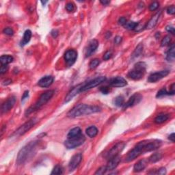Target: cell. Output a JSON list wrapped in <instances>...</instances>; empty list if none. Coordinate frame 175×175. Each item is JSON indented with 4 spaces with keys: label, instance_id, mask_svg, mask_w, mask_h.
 <instances>
[{
    "label": "cell",
    "instance_id": "cell-45",
    "mask_svg": "<svg viewBox=\"0 0 175 175\" xmlns=\"http://www.w3.org/2000/svg\"><path fill=\"white\" fill-rule=\"evenodd\" d=\"M127 22V19L124 18V17H120L119 20H118V23H119L120 25H121V26H124Z\"/></svg>",
    "mask_w": 175,
    "mask_h": 175
},
{
    "label": "cell",
    "instance_id": "cell-6",
    "mask_svg": "<svg viewBox=\"0 0 175 175\" xmlns=\"http://www.w3.org/2000/svg\"><path fill=\"white\" fill-rule=\"evenodd\" d=\"M85 140V136L81 134L80 135L77 137L72 138H68L65 142V146L68 149H73L77 148L79 146L82 145Z\"/></svg>",
    "mask_w": 175,
    "mask_h": 175
},
{
    "label": "cell",
    "instance_id": "cell-53",
    "mask_svg": "<svg viewBox=\"0 0 175 175\" xmlns=\"http://www.w3.org/2000/svg\"><path fill=\"white\" fill-rule=\"evenodd\" d=\"M12 82V81L10 80V79H8V80H6V81H4L3 82V85H8L9 84V83H10Z\"/></svg>",
    "mask_w": 175,
    "mask_h": 175
},
{
    "label": "cell",
    "instance_id": "cell-39",
    "mask_svg": "<svg viewBox=\"0 0 175 175\" xmlns=\"http://www.w3.org/2000/svg\"><path fill=\"white\" fill-rule=\"evenodd\" d=\"M106 171H108L106 166H102L97 170V172H95V174H104L106 172Z\"/></svg>",
    "mask_w": 175,
    "mask_h": 175
},
{
    "label": "cell",
    "instance_id": "cell-33",
    "mask_svg": "<svg viewBox=\"0 0 175 175\" xmlns=\"http://www.w3.org/2000/svg\"><path fill=\"white\" fill-rule=\"evenodd\" d=\"M124 97L122 96L117 97L115 99V101H114V103H115L116 106L118 107H120V106H123L124 103Z\"/></svg>",
    "mask_w": 175,
    "mask_h": 175
},
{
    "label": "cell",
    "instance_id": "cell-40",
    "mask_svg": "<svg viewBox=\"0 0 175 175\" xmlns=\"http://www.w3.org/2000/svg\"><path fill=\"white\" fill-rule=\"evenodd\" d=\"M3 32L5 34L8 35V36H12V35L13 34V33H14V32H13V30H12V29H11L10 28H5L4 30H3Z\"/></svg>",
    "mask_w": 175,
    "mask_h": 175
},
{
    "label": "cell",
    "instance_id": "cell-46",
    "mask_svg": "<svg viewBox=\"0 0 175 175\" xmlns=\"http://www.w3.org/2000/svg\"><path fill=\"white\" fill-rule=\"evenodd\" d=\"M166 30L167 32H170V34H174L175 30H174V28H173L172 26H167L166 28Z\"/></svg>",
    "mask_w": 175,
    "mask_h": 175
},
{
    "label": "cell",
    "instance_id": "cell-54",
    "mask_svg": "<svg viewBox=\"0 0 175 175\" xmlns=\"http://www.w3.org/2000/svg\"><path fill=\"white\" fill-rule=\"evenodd\" d=\"M41 3H42L43 5H44L46 3H47V1H41Z\"/></svg>",
    "mask_w": 175,
    "mask_h": 175
},
{
    "label": "cell",
    "instance_id": "cell-29",
    "mask_svg": "<svg viewBox=\"0 0 175 175\" xmlns=\"http://www.w3.org/2000/svg\"><path fill=\"white\" fill-rule=\"evenodd\" d=\"M162 158V154L160 153H155L149 158V161L151 163H156Z\"/></svg>",
    "mask_w": 175,
    "mask_h": 175
},
{
    "label": "cell",
    "instance_id": "cell-17",
    "mask_svg": "<svg viewBox=\"0 0 175 175\" xmlns=\"http://www.w3.org/2000/svg\"><path fill=\"white\" fill-rule=\"evenodd\" d=\"M110 85L112 87H124L127 85V81L122 77H116L110 81Z\"/></svg>",
    "mask_w": 175,
    "mask_h": 175
},
{
    "label": "cell",
    "instance_id": "cell-8",
    "mask_svg": "<svg viewBox=\"0 0 175 175\" xmlns=\"http://www.w3.org/2000/svg\"><path fill=\"white\" fill-rule=\"evenodd\" d=\"M106 77L104 76H101V77H98L97 78H95L92 80H90L88 82L83 83V86L81 88V92H84V91L90 90L92 89V88H94L99 85L101 83H102L104 81H106Z\"/></svg>",
    "mask_w": 175,
    "mask_h": 175
},
{
    "label": "cell",
    "instance_id": "cell-4",
    "mask_svg": "<svg viewBox=\"0 0 175 175\" xmlns=\"http://www.w3.org/2000/svg\"><path fill=\"white\" fill-rule=\"evenodd\" d=\"M138 147L140 149L142 154L150 152V151H155L159 149L161 146V141L159 140H144L138 144Z\"/></svg>",
    "mask_w": 175,
    "mask_h": 175
},
{
    "label": "cell",
    "instance_id": "cell-3",
    "mask_svg": "<svg viewBox=\"0 0 175 175\" xmlns=\"http://www.w3.org/2000/svg\"><path fill=\"white\" fill-rule=\"evenodd\" d=\"M54 94V90H48L47 92H44L43 94H41V96L40 97L39 99L37 101V102L35 103L34 106H31L30 108H29L28 109V110L26 112V115L28 116L29 114L32 113L34 111H36L45 105L51 99V98L53 97V95Z\"/></svg>",
    "mask_w": 175,
    "mask_h": 175
},
{
    "label": "cell",
    "instance_id": "cell-9",
    "mask_svg": "<svg viewBox=\"0 0 175 175\" xmlns=\"http://www.w3.org/2000/svg\"><path fill=\"white\" fill-rule=\"evenodd\" d=\"M125 145L126 144L124 143V142H120L116 144L109 151V152L107 153L106 156V158L109 160V159L112 158V157L119 155V153H121L122 150L124 149Z\"/></svg>",
    "mask_w": 175,
    "mask_h": 175
},
{
    "label": "cell",
    "instance_id": "cell-51",
    "mask_svg": "<svg viewBox=\"0 0 175 175\" xmlns=\"http://www.w3.org/2000/svg\"><path fill=\"white\" fill-rule=\"evenodd\" d=\"M174 133H172V134H170V135H169L168 137V139L170 140H171L172 142H174V139H175V137H174Z\"/></svg>",
    "mask_w": 175,
    "mask_h": 175
},
{
    "label": "cell",
    "instance_id": "cell-24",
    "mask_svg": "<svg viewBox=\"0 0 175 175\" xmlns=\"http://www.w3.org/2000/svg\"><path fill=\"white\" fill-rule=\"evenodd\" d=\"M32 37V32L30 30H26L23 35V38L21 42V46H24L28 44L31 39Z\"/></svg>",
    "mask_w": 175,
    "mask_h": 175
},
{
    "label": "cell",
    "instance_id": "cell-50",
    "mask_svg": "<svg viewBox=\"0 0 175 175\" xmlns=\"http://www.w3.org/2000/svg\"><path fill=\"white\" fill-rule=\"evenodd\" d=\"M51 36L53 37V38H56L58 36V31L57 30H53L51 31Z\"/></svg>",
    "mask_w": 175,
    "mask_h": 175
},
{
    "label": "cell",
    "instance_id": "cell-27",
    "mask_svg": "<svg viewBox=\"0 0 175 175\" xmlns=\"http://www.w3.org/2000/svg\"><path fill=\"white\" fill-rule=\"evenodd\" d=\"M86 134L90 138H94L98 134V129L94 126H90L86 129Z\"/></svg>",
    "mask_w": 175,
    "mask_h": 175
},
{
    "label": "cell",
    "instance_id": "cell-7",
    "mask_svg": "<svg viewBox=\"0 0 175 175\" xmlns=\"http://www.w3.org/2000/svg\"><path fill=\"white\" fill-rule=\"evenodd\" d=\"M38 122V119L36 118H32L28 121L26 123H24L23 125H21L16 131L13 133V135L15 136H20L24 135L25 133H27L29 130H30L36 124V122Z\"/></svg>",
    "mask_w": 175,
    "mask_h": 175
},
{
    "label": "cell",
    "instance_id": "cell-22",
    "mask_svg": "<svg viewBox=\"0 0 175 175\" xmlns=\"http://www.w3.org/2000/svg\"><path fill=\"white\" fill-rule=\"evenodd\" d=\"M148 163H149V161L146 159L140 160L139 161H138L135 165H134L133 171L135 172H141V171H142L147 166Z\"/></svg>",
    "mask_w": 175,
    "mask_h": 175
},
{
    "label": "cell",
    "instance_id": "cell-44",
    "mask_svg": "<svg viewBox=\"0 0 175 175\" xmlns=\"http://www.w3.org/2000/svg\"><path fill=\"white\" fill-rule=\"evenodd\" d=\"M100 90L101 91V92L103 93V94H108V93L110 92V88H109L107 87V86L102 87L100 89Z\"/></svg>",
    "mask_w": 175,
    "mask_h": 175
},
{
    "label": "cell",
    "instance_id": "cell-49",
    "mask_svg": "<svg viewBox=\"0 0 175 175\" xmlns=\"http://www.w3.org/2000/svg\"><path fill=\"white\" fill-rule=\"evenodd\" d=\"M28 97H29V91L27 90L23 93L22 98H21V101H24V100H26V99H28Z\"/></svg>",
    "mask_w": 175,
    "mask_h": 175
},
{
    "label": "cell",
    "instance_id": "cell-28",
    "mask_svg": "<svg viewBox=\"0 0 175 175\" xmlns=\"http://www.w3.org/2000/svg\"><path fill=\"white\" fill-rule=\"evenodd\" d=\"M13 61V57L11 56L4 55L1 56L0 58V62H1V65H8Z\"/></svg>",
    "mask_w": 175,
    "mask_h": 175
},
{
    "label": "cell",
    "instance_id": "cell-30",
    "mask_svg": "<svg viewBox=\"0 0 175 175\" xmlns=\"http://www.w3.org/2000/svg\"><path fill=\"white\" fill-rule=\"evenodd\" d=\"M143 51V44H139L137 46V47L135 48V49L134 50L133 54H132V58H136L139 57L141 55L142 52Z\"/></svg>",
    "mask_w": 175,
    "mask_h": 175
},
{
    "label": "cell",
    "instance_id": "cell-18",
    "mask_svg": "<svg viewBox=\"0 0 175 175\" xmlns=\"http://www.w3.org/2000/svg\"><path fill=\"white\" fill-rule=\"evenodd\" d=\"M83 83H81V84H79L77 85V86L74 87L72 89L69 93H68V94L67 95V97H66L65 98V102L67 103L70 101L74 97H75L77 94H78L79 92H81V88L83 86Z\"/></svg>",
    "mask_w": 175,
    "mask_h": 175
},
{
    "label": "cell",
    "instance_id": "cell-34",
    "mask_svg": "<svg viewBox=\"0 0 175 175\" xmlns=\"http://www.w3.org/2000/svg\"><path fill=\"white\" fill-rule=\"evenodd\" d=\"M170 41H171V38H170V36H165L164 38L162 39V40H161V47L167 46L169 43H170Z\"/></svg>",
    "mask_w": 175,
    "mask_h": 175
},
{
    "label": "cell",
    "instance_id": "cell-52",
    "mask_svg": "<svg viewBox=\"0 0 175 175\" xmlns=\"http://www.w3.org/2000/svg\"><path fill=\"white\" fill-rule=\"evenodd\" d=\"M101 3L103 5L106 6V5L109 4V3H110V1H101Z\"/></svg>",
    "mask_w": 175,
    "mask_h": 175
},
{
    "label": "cell",
    "instance_id": "cell-48",
    "mask_svg": "<svg viewBox=\"0 0 175 175\" xmlns=\"http://www.w3.org/2000/svg\"><path fill=\"white\" fill-rule=\"evenodd\" d=\"M121 41H122V38L119 36H116L115 38V39H114V43L116 44H120V42H121Z\"/></svg>",
    "mask_w": 175,
    "mask_h": 175
},
{
    "label": "cell",
    "instance_id": "cell-20",
    "mask_svg": "<svg viewBox=\"0 0 175 175\" xmlns=\"http://www.w3.org/2000/svg\"><path fill=\"white\" fill-rule=\"evenodd\" d=\"M140 155V151H139V149H138L137 147H135L131 151H129V152L128 153L127 157H126L125 158V161L130 162V161H133L135 159L137 158V157H138Z\"/></svg>",
    "mask_w": 175,
    "mask_h": 175
},
{
    "label": "cell",
    "instance_id": "cell-38",
    "mask_svg": "<svg viewBox=\"0 0 175 175\" xmlns=\"http://www.w3.org/2000/svg\"><path fill=\"white\" fill-rule=\"evenodd\" d=\"M66 9L68 12H73L75 10V4L72 2L68 3L66 5Z\"/></svg>",
    "mask_w": 175,
    "mask_h": 175
},
{
    "label": "cell",
    "instance_id": "cell-13",
    "mask_svg": "<svg viewBox=\"0 0 175 175\" xmlns=\"http://www.w3.org/2000/svg\"><path fill=\"white\" fill-rule=\"evenodd\" d=\"M142 97L140 94H133V96L130 97L127 103H124L123 106H122V110H124L128 108H130V107H132L138 104L142 100Z\"/></svg>",
    "mask_w": 175,
    "mask_h": 175
},
{
    "label": "cell",
    "instance_id": "cell-5",
    "mask_svg": "<svg viewBox=\"0 0 175 175\" xmlns=\"http://www.w3.org/2000/svg\"><path fill=\"white\" fill-rule=\"evenodd\" d=\"M146 64L144 62H138L135 64L133 70L129 72L127 77L133 80H139L142 79L145 74Z\"/></svg>",
    "mask_w": 175,
    "mask_h": 175
},
{
    "label": "cell",
    "instance_id": "cell-19",
    "mask_svg": "<svg viewBox=\"0 0 175 175\" xmlns=\"http://www.w3.org/2000/svg\"><path fill=\"white\" fill-rule=\"evenodd\" d=\"M53 80L54 78L52 76H50V75L44 76L38 81V85L41 88H47L53 83Z\"/></svg>",
    "mask_w": 175,
    "mask_h": 175
},
{
    "label": "cell",
    "instance_id": "cell-47",
    "mask_svg": "<svg viewBox=\"0 0 175 175\" xmlns=\"http://www.w3.org/2000/svg\"><path fill=\"white\" fill-rule=\"evenodd\" d=\"M166 173V168H159L158 171H157V174H161V175H163V174H165Z\"/></svg>",
    "mask_w": 175,
    "mask_h": 175
},
{
    "label": "cell",
    "instance_id": "cell-37",
    "mask_svg": "<svg viewBox=\"0 0 175 175\" xmlns=\"http://www.w3.org/2000/svg\"><path fill=\"white\" fill-rule=\"evenodd\" d=\"M159 6V3L157 1H153V3H151V5L149 6V10L150 11H154L155 10H157Z\"/></svg>",
    "mask_w": 175,
    "mask_h": 175
},
{
    "label": "cell",
    "instance_id": "cell-1",
    "mask_svg": "<svg viewBox=\"0 0 175 175\" xmlns=\"http://www.w3.org/2000/svg\"><path fill=\"white\" fill-rule=\"evenodd\" d=\"M37 145H38V142L34 141L31 142L22 148L17 155V164L19 165H22L32 158L36 153Z\"/></svg>",
    "mask_w": 175,
    "mask_h": 175
},
{
    "label": "cell",
    "instance_id": "cell-15",
    "mask_svg": "<svg viewBox=\"0 0 175 175\" xmlns=\"http://www.w3.org/2000/svg\"><path fill=\"white\" fill-rule=\"evenodd\" d=\"M81 160H82V155L81 153L73 155L69 164V170L73 171L75 170L80 164Z\"/></svg>",
    "mask_w": 175,
    "mask_h": 175
},
{
    "label": "cell",
    "instance_id": "cell-31",
    "mask_svg": "<svg viewBox=\"0 0 175 175\" xmlns=\"http://www.w3.org/2000/svg\"><path fill=\"white\" fill-rule=\"evenodd\" d=\"M138 23L134 22V21H129V22H127L126 24L124 25V28L127 29V30H135L136 27L138 26Z\"/></svg>",
    "mask_w": 175,
    "mask_h": 175
},
{
    "label": "cell",
    "instance_id": "cell-12",
    "mask_svg": "<svg viewBox=\"0 0 175 175\" xmlns=\"http://www.w3.org/2000/svg\"><path fill=\"white\" fill-rule=\"evenodd\" d=\"M16 101L17 99L15 96H12L8 99L1 106V113H7L8 112H9L14 107Z\"/></svg>",
    "mask_w": 175,
    "mask_h": 175
},
{
    "label": "cell",
    "instance_id": "cell-23",
    "mask_svg": "<svg viewBox=\"0 0 175 175\" xmlns=\"http://www.w3.org/2000/svg\"><path fill=\"white\" fill-rule=\"evenodd\" d=\"M175 46L174 44H172L166 53V60L168 61H174L175 58Z\"/></svg>",
    "mask_w": 175,
    "mask_h": 175
},
{
    "label": "cell",
    "instance_id": "cell-35",
    "mask_svg": "<svg viewBox=\"0 0 175 175\" xmlns=\"http://www.w3.org/2000/svg\"><path fill=\"white\" fill-rule=\"evenodd\" d=\"M99 64H100V60H99V59H94L92 60V61H91L90 62V65H89V66H90V69H95V68H97L98 66L99 65Z\"/></svg>",
    "mask_w": 175,
    "mask_h": 175
},
{
    "label": "cell",
    "instance_id": "cell-14",
    "mask_svg": "<svg viewBox=\"0 0 175 175\" xmlns=\"http://www.w3.org/2000/svg\"><path fill=\"white\" fill-rule=\"evenodd\" d=\"M98 46H99L98 40L96 39H93L92 40H90V41L89 42L87 48L85 49V57L88 58L92 56L97 50Z\"/></svg>",
    "mask_w": 175,
    "mask_h": 175
},
{
    "label": "cell",
    "instance_id": "cell-25",
    "mask_svg": "<svg viewBox=\"0 0 175 175\" xmlns=\"http://www.w3.org/2000/svg\"><path fill=\"white\" fill-rule=\"evenodd\" d=\"M81 134V130L79 127H75L72 129L68 133V138H72L77 137Z\"/></svg>",
    "mask_w": 175,
    "mask_h": 175
},
{
    "label": "cell",
    "instance_id": "cell-11",
    "mask_svg": "<svg viewBox=\"0 0 175 175\" xmlns=\"http://www.w3.org/2000/svg\"><path fill=\"white\" fill-rule=\"evenodd\" d=\"M168 74L169 71H167V70L152 73L151 75H150L149 79H148V81H149V82L150 83H155L157 82V81L160 80V79H163L164 77H166Z\"/></svg>",
    "mask_w": 175,
    "mask_h": 175
},
{
    "label": "cell",
    "instance_id": "cell-21",
    "mask_svg": "<svg viewBox=\"0 0 175 175\" xmlns=\"http://www.w3.org/2000/svg\"><path fill=\"white\" fill-rule=\"evenodd\" d=\"M161 12L159 11L158 12H157L155 15H153V16L151 17V19H150L149 22H148L145 28L148 29V30H151V29L155 28V26L157 25V21L159 20V17H160L161 15Z\"/></svg>",
    "mask_w": 175,
    "mask_h": 175
},
{
    "label": "cell",
    "instance_id": "cell-32",
    "mask_svg": "<svg viewBox=\"0 0 175 175\" xmlns=\"http://www.w3.org/2000/svg\"><path fill=\"white\" fill-rule=\"evenodd\" d=\"M63 173V168L60 165H56L52 170L51 174H62Z\"/></svg>",
    "mask_w": 175,
    "mask_h": 175
},
{
    "label": "cell",
    "instance_id": "cell-42",
    "mask_svg": "<svg viewBox=\"0 0 175 175\" xmlns=\"http://www.w3.org/2000/svg\"><path fill=\"white\" fill-rule=\"evenodd\" d=\"M8 66L7 65H1V69H0V73L2 75L8 71Z\"/></svg>",
    "mask_w": 175,
    "mask_h": 175
},
{
    "label": "cell",
    "instance_id": "cell-2",
    "mask_svg": "<svg viewBox=\"0 0 175 175\" xmlns=\"http://www.w3.org/2000/svg\"><path fill=\"white\" fill-rule=\"evenodd\" d=\"M101 111V108L98 106H88L85 104H79L75 106L69 112L67 116L69 118H75L78 116L90 114Z\"/></svg>",
    "mask_w": 175,
    "mask_h": 175
},
{
    "label": "cell",
    "instance_id": "cell-41",
    "mask_svg": "<svg viewBox=\"0 0 175 175\" xmlns=\"http://www.w3.org/2000/svg\"><path fill=\"white\" fill-rule=\"evenodd\" d=\"M112 52L110 51H106L103 55V60H108L109 59H110V58H112Z\"/></svg>",
    "mask_w": 175,
    "mask_h": 175
},
{
    "label": "cell",
    "instance_id": "cell-43",
    "mask_svg": "<svg viewBox=\"0 0 175 175\" xmlns=\"http://www.w3.org/2000/svg\"><path fill=\"white\" fill-rule=\"evenodd\" d=\"M167 13L169 15H174L175 13V7L174 6H171L168 7L167 9Z\"/></svg>",
    "mask_w": 175,
    "mask_h": 175
},
{
    "label": "cell",
    "instance_id": "cell-26",
    "mask_svg": "<svg viewBox=\"0 0 175 175\" xmlns=\"http://www.w3.org/2000/svg\"><path fill=\"white\" fill-rule=\"evenodd\" d=\"M169 118V114H159L157 116L156 118H155V122L156 124H161L163 122H166V120H168Z\"/></svg>",
    "mask_w": 175,
    "mask_h": 175
},
{
    "label": "cell",
    "instance_id": "cell-10",
    "mask_svg": "<svg viewBox=\"0 0 175 175\" xmlns=\"http://www.w3.org/2000/svg\"><path fill=\"white\" fill-rule=\"evenodd\" d=\"M66 64L69 67H71L75 63L77 58V52L75 50L70 49L66 51L64 56Z\"/></svg>",
    "mask_w": 175,
    "mask_h": 175
},
{
    "label": "cell",
    "instance_id": "cell-16",
    "mask_svg": "<svg viewBox=\"0 0 175 175\" xmlns=\"http://www.w3.org/2000/svg\"><path fill=\"white\" fill-rule=\"evenodd\" d=\"M120 160H121V157L119 156V155L109 159L106 166L107 170H113L114 169H115L118 166Z\"/></svg>",
    "mask_w": 175,
    "mask_h": 175
},
{
    "label": "cell",
    "instance_id": "cell-36",
    "mask_svg": "<svg viewBox=\"0 0 175 175\" xmlns=\"http://www.w3.org/2000/svg\"><path fill=\"white\" fill-rule=\"evenodd\" d=\"M165 95H169L168 94V92H167L166 88H162L160 90L157 92V94L156 95L157 98H160V97H162L165 96Z\"/></svg>",
    "mask_w": 175,
    "mask_h": 175
}]
</instances>
